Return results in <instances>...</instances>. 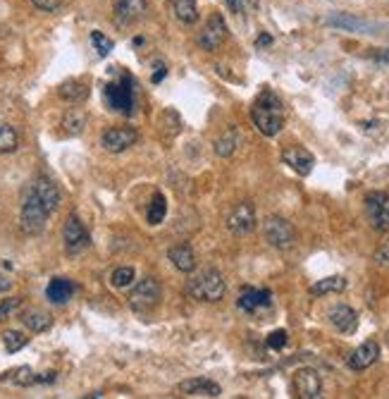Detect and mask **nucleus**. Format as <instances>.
<instances>
[{"label":"nucleus","mask_w":389,"mask_h":399,"mask_svg":"<svg viewBox=\"0 0 389 399\" xmlns=\"http://www.w3.org/2000/svg\"><path fill=\"white\" fill-rule=\"evenodd\" d=\"M251 122L263 137H277L284 127V106L279 96L270 89L253 101L251 106Z\"/></svg>","instance_id":"obj_1"},{"label":"nucleus","mask_w":389,"mask_h":399,"mask_svg":"<svg viewBox=\"0 0 389 399\" xmlns=\"http://www.w3.org/2000/svg\"><path fill=\"white\" fill-rule=\"evenodd\" d=\"M227 292V285H224V277L220 270L215 268H205L203 273H198L196 277H191L186 282V294L196 301H208V304H215L220 301Z\"/></svg>","instance_id":"obj_2"},{"label":"nucleus","mask_w":389,"mask_h":399,"mask_svg":"<svg viewBox=\"0 0 389 399\" xmlns=\"http://www.w3.org/2000/svg\"><path fill=\"white\" fill-rule=\"evenodd\" d=\"M103 101L113 113L132 115L134 106H136V96H134V80L129 75H120L115 82H108L103 89Z\"/></svg>","instance_id":"obj_3"},{"label":"nucleus","mask_w":389,"mask_h":399,"mask_svg":"<svg viewBox=\"0 0 389 399\" xmlns=\"http://www.w3.org/2000/svg\"><path fill=\"white\" fill-rule=\"evenodd\" d=\"M48 210L46 205L39 201V196L32 191V186L27 189L24 194V201H22V210H20V225H22V232L24 234H41L46 227V220H48Z\"/></svg>","instance_id":"obj_4"},{"label":"nucleus","mask_w":389,"mask_h":399,"mask_svg":"<svg viewBox=\"0 0 389 399\" xmlns=\"http://www.w3.org/2000/svg\"><path fill=\"white\" fill-rule=\"evenodd\" d=\"M263 237L272 249L287 251L296 244V229L287 217L267 215L263 220Z\"/></svg>","instance_id":"obj_5"},{"label":"nucleus","mask_w":389,"mask_h":399,"mask_svg":"<svg viewBox=\"0 0 389 399\" xmlns=\"http://www.w3.org/2000/svg\"><path fill=\"white\" fill-rule=\"evenodd\" d=\"M160 282L155 280V277H144V280L136 282V287L129 292V306L132 311L141 313H151L153 308L160 304Z\"/></svg>","instance_id":"obj_6"},{"label":"nucleus","mask_w":389,"mask_h":399,"mask_svg":"<svg viewBox=\"0 0 389 399\" xmlns=\"http://www.w3.org/2000/svg\"><path fill=\"white\" fill-rule=\"evenodd\" d=\"M366 220L375 232H389V194L385 191H370L363 201Z\"/></svg>","instance_id":"obj_7"},{"label":"nucleus","mask_w":389,"mask_h":399,"mask_svg":"<svg viewBox=\"0 0 389 399\" xmlns=\"http://www.w3.org/2000/svg\"><path fill=\"white\" fill-rule=\"evenodd\" d=\"M229 232L234 237H244V234H251L258 225V217H256V208H253L251 201H241L236 203L232 210H229L227 220H224Z\"/></svg>","instance_id":"obj_8"},{"label":"nucleus","mask_w":389,"mask_h":399,"mask_svg":"<svg viewBox=\"0 0 389 399\" xmlns=\"http://www.w3.org/2000/svg\"><path fill=\"white\" fill-rule=\"evenodd\" d=\"M63 241H65V251L72 253V256H75V253H82L84 249H89V244H91L87 227H84V222L79 220L75 213L67 215V220L63 225Z\"/></svg>","instance_id":"obj_9"},{"label":"nucleus","mask_w":389,"mask_h":399,"mask_svg":"<svg viewBox=\"0 0 389 399\" xmlns=\"http://www.w3.org/2000/svg\"><path fill=\"white\" fill-rule=\"evenodd\" d=\"M139 141V132L134 127H110L101 134V146L108 153H122Z\"/></svg>","instance_id":"obj_10"},{"label":"nucleus","mask_w":389,"mask_h":399,"mask_svg":"<svg viewBox=\"0 0 389 399\" xmlns=\"http://www.w3.org/2000/svg\"><path fill=\"white\" fill-rule=\"evenodd\" d=\"M224 39H227V24H224L220 12H212L198 36V46L208 53H215L224 44Z\"/></svg>","instance_id":"obj_11"},{"label":"nucleus","mask_w":389,"mask_h":399,"mask_svg":"<svg viewBox=\"0 0 389 399\" xmlns=\"http://www.w3.org/2000/svg\"><path fill=\"white\" fill-rule=\"evenodd\" d=\"M291 385H294L296 397H301V399L323 397V378H320V373L313 371V368H299V371L294 373Z\"/></svg>","instance_id":"obj_12"},{"label":"nucleus","mask_w":389,"mask_h":399,"mask_svg":"<svg viewBox=\"0 0 389 399\" xmlns=\"http://www.w3.org/2000/svg\"><path fill=\"white\" fill-rule=\"evenodd\" d=\"M272 304V292L270 289H256V287H244L236 299V306L244 313H256L263 308H270Z\"/></svg>","instance_id":"obj_13"},{"label":"nucleus","mask_w":389,"mask_h":399,"mask_svg":"<svg viewBox=\"0 0 389 399\" xmlns=\"http://www.w3.org/2000/svg\"><path fill=\"white\" fill-rule=\"evenodd\" d=\"M282 160L284 165H289L291 170L296 175H301V177H306V175L313 172V165H315V158L311 151H306L303 146H287L282 151Z\"/></svg>","instance_id":"obj_14"},{"label":"nucleus","mask_w":389,"mask_h":399,"mask_svg":"<svg viewBox=\"0 0 389 399\" xmlns=\"http://www.w3.org/2000/svg\"><path fill=\"white\" fill-rule=\"evenodd\" d=\"M378 359H380V344L375 340H366L361 347H356L354 352L349 354L346 366H349L351 371H366V368L373 366Z\"/></svg>","instance_id":"obj_15"},{"label":"nucleus","mask_w":389,"mask_h":399,"mask_svg":"<svg viewBox=\"0 0 389 399\" xmlns=\"http://www.w3.org/2000/svg\"><path fill=\"white\" fill-rule=\"evenodd\" d=\"M327 320H330L332 328L342 332V335H351V332H356L358 328V313L346 304L332 306L330 313H327Z\"/></svg>","instance_id":"obj_16"},{"label":"nucleus","mask_w":389,"mask_h":399,"mask_svg":"<svg viewBox=\"0 0 389 399\" xmlns=\"http://www.w3.org/2000/svg\"><path fill=\"white\" fill-rule=\"evenodd\" d=\"M32 191L39 196V201L46 205L48 213H56L58 205H60V189H58V184L53 182L51 177H46V175L36 177L34 184H32Z\"/></svg>","instance_id":"obj_17"},{"label":"nucleus","mask_w":389,"mask_h":399,"mask_svg":"<svg viewBox=\"0 0 389 399\" xmlns=\"http://www.w3.org/2000/svg\"><path fill=\"white\" fill-rule=\"evenodd\" d=\"M113 10L117 24H134L146 17L144 0H113Z\"/></svg>","instance_id":"obj_18"},{"label":"nucleus","mask_w":389,"mask_h":399,"mask_svg":"<svg viewBox=\"0 0 389 399\" xmlns=\"http://www.w3.org/2000/svg\"><path fill=\"white\" fill-rule=\"evenodd\" d=\"M179 392L184 397H210L212 399V397L222 395V388L208 378H191V380L179 383Z\"/></svg>","instance_id":"obj_19"},{"label":"nucleus","mask_w":389,"mask_h":399,"mask_svg":"<svg viewBox=\"0 0 389 399\" xmlns=\"http://www.w3.org/2000/svg\"><path fill=\"white\" fill-rule=\"evenodd\" d=\"M167 258L172 261L174 268L179 270V273H193L196 270V253H193V249L189 244H174L172 249L167 251Z\"/></svg>","instance_id":"obj_20"},{"label":"nucleus","mask_w":389,"mask_h":399,"mask_svg":"<svg viewBox=\"0 0 389 399\" xmlns=\"http://www.w3.org/2000/svg\"><path fill=\"white\" fill-rule=\"evenodd\" d=\"M72 294H75V282L67 280V277H53L46 287V297L53 304H65L72 299Z\"/></svg>","instance_id":"obj_21"},{"label":"nucleus","mask_w":389,"mask_h":399,"mask_svg":"<svg viewBox=\"0 0 389 399\" xmlns=\"http://www.w3.org/2000/svg\"><path fill=\"white\" fill-rule=\"evenodd\" d=\"M241 146V134L236 127H229L227 132H222V137L215 139V153L220 158H229V156L236 153V148Z\"/></svg>","instance_id":"obj_22"},{"label":"nucleus","mask_w":389,"mask_h":399,"mask_svg":"<svg viewBox=\"0 0 389 399\" xmlns=\"http://www.w3.org/2000/svg\"><path fill=\"white\" fill-rule=\"evenodd\" d=\"M58 96L67 103H82L89 96V84L84 80H67L60 84Z\"/></svg>","instance_id":"obj_23"},{"label":"nucleus","mask_w":389,"mask_h":399,"mask_svg":"<svg viewBox=\"0 0 389 399\" xmlns=\"http://www.w3.org/2000/svg\"><path fill=\"white\" fill-rule=\"evenodd\" d=\"M22 323L32 332H46L53 325V318L51 313L41 311V308H29V311L22 313Z\"/></svg>","instance_id":"obj_24"},{"label":"nucleus","mask_w":389,"mask_h":399,"mask_svg":"<svg viewBox=\"0 0 389 399\" xmlns=\"http://www.w3.org/2000/svg\"><path fill=\"white\" fill-rule=\"evenodd\" d=\"M346 289V280L342 275H332V277H325V280H318L315 285L308 287V292L313 297H325V294H339Z\"/></svg>","instance_id":"obj_25"},{"label":"nucleus","mask_w":389,"mask_h":399,"mask_svg":"<svg viewBox=\"0 0 389 399\" xmlns=\"http://www.w3.org/2000/svg\"><path fill=\"white\" fill-rule=\"evenodd\" d=\"M87 127V113L79 110V108H70L63 115V129L67 137H79Z\"/></svg>","instance_id":"obj_26"},{"label":"nucleus","mask_w":389,"mask_h":399,"mask_svg":"<svg viewBox=\"0 0 389 399\" xmlns=\"http://www.w3.org/2000/svg\"><path fill=\"white\" fill-rule=\"evenodd\" d=\"M165 213H167V198L165 194L155 191L148 203V210H146V220H148V225H160L165 220Z\"/></svg>","instance_id":"obj_27"},{"label":"nucleus","mask_w":389,"mask_h":399,"mask_svg":"<svg viewBox=\"0 0 389 399\" xmlns=\"http://www.w3.org/2000/svg\"><path fill=\"white\" fill-rule=\"evenodd\" d=\"M36 373L32 371L29 366H17V368H12V371L8 373H3L0 376V380H10L12 385H20V388H29V385H39L36 383Z\"/></svg>","instance_id":"obj_28"},{"label":"nucleus","mask_w":389,"mask_h":399,"mask_svg":"<svg viewBox=\"0 0 389 399\" xmlns=\"http://www.w3.org/2000/svg\"><path fill=\"white\" fill-rule=\"evenodd\" d=\"M174 10V17L181 24H193L198 20V10H196V0H170Z\"/></svg>","instance_id":"obj_29"},{"label":"nucleus","mask_w":389,"mask_h":399,"mask_svg":"<svg viewBox=\"0 0 389 399\" xmlns=\"http://www.w3.org/2000/svg\"><path fill=\"white\" fill-rule=\"evenodd\" d=\"M327 24L346 29V32H368V29H373V24L358 20V17H351V15H332L330 20H327Z\"/></svg>","instance_id":"obj_30"},{"label":"nucleus","mask_w":389,"mask_h":399,"mask_svg":"<svg viewBox=\"0 0 389 399\" xmlns=\"http://www.w3.org/2000/svg\"><path fill=\"white\" fill-rule=\"evenodd\" d=\"M17 146H20V137H17L15 127L8 122H0V156L15 153Z\"/></svg>","instance_id":"obj_31"},{"label":"nucleus","mask_w":389,"mask_h":399,"mask_svg":"<svg viewBox=\"0 0 389 399\" xmlns=\"http://www.w3.org/2000/svg\"><path fill=\"white\" fill-rule=\"evenodd\" d=\"M134 280H136V273H134L132 265H120V268H115L113 275H110V285H113L115 289H127V287H132Z\"/></svg>","instance_id":"obj_32"},{"label":"nucleus","mask_w":389,"mask_h":399,"mask_svg":"<svg viewBox=\"0 0 389 399\" xmlns=\"http://www.w3.org/2000/svg\"><path fill=\"white\" fill-rule=\"evenodd\" d=\"M3 342H5V352L17 354L20 349H24L29 344V337L24 335V332H20V330H8L3 335Z\"/></svg>","instance_id":"obj_33"},{"label":"nucleus","mask_w":389,"mask_h":399,"mask_svg":"<svg viewBox=\"0 0 389 399\" xmlns=\"http://www.w3.org/2000/svg\"><path fill=\"white\" fill-rule=\"evenodd\" d=\"M91 44H94V48L98 51V56H108V53L115 48V44L103 32H91Z\"/></svg>","instance_id":"obj_34"},{"label":"nucleus","mask_w":389,"mask_h":399,"mask_svg":"<svg viewBox=\"0 0 389 399\" xmlns=\"http://www.w3.org/2000/svg\"><path fill=\"white\" fill-rule=\"evenodd\" d=\"M289 342V332L287 330H272L270 335H267V347L272 349V352H279V349H284Z\"/></svg>","instance_id":"obj_35"},{"label":"nucleus","mask_w":389,"mask_h":399,"mask_svg":"<svg viewBox=\"0 0 389 399\" xmlns=\"http://www.w3.org/2000/svg\"><path fill=\"white\" fill-rule=\"evenodd\" d=\"M20 304H22V299H20V297L5 299L3 304H0V320H5V318H8L10 313L15 311V308H20Z\"/></svg>","instance_id":"obj_36"},{"label":"nucleus","mask_w":389,"mask_h":399,"mask_svg":"<svg viewBox=\"0 0 389 399\" xmlns=\"http://www.w3.org/2000/svg\"><path fill=\"white\" fill-rule=\"evenodd\" d=\"M373 261H375V263H380V265L389 263V239H385V241H382V244L378 246V249H375Z\"/></svg>","instance_id":"obj_37"},{"label":"nucleus","mask_w":389,"mask_h":399,"mask_svg":"<svg viewBox=\"0 0 389 399\" xmlns=\"http://www.w3.org/2000/svg\"><path fill=\"white\" fill-rule=\"evenodd\" d=\"M32 3L36 5L39 10H46V12H53L58 10L60 5H63V0H32Z\"/></svg>","instance_id":"obj_38"},{"label":"nucleus","mask_w":389,"mask_h":399,"mask_svg":"<svg viewBox=\"0 0 389 399\" xmlns=\"http://www.w3.org/2000/svg\"><path fill=\"white\" fill-rule=\"evenodd\" d=\"M167 75V70H165V65H155V72H153V77H151V82L158 84V82H162V77Z\"/></svg>","instance_id":"obj_39"},{"label":"nucleus","mask_w":389,"mask_h":399,"mask_svg":"<svg viewBox=\"0 0 389 399\" xmlns=\"http://www.w3.org/2000/svg\"><path fill=\"white\" fill-rule=\"evenodd\" d=\"M272 44V36L270 34H260L258 39H256V46L258 48H265V46H270Z\"/></svg>","instance_id":"obj_40"},{"label":"nucleus","mask_w":389,"mask_h":399,"mask_svg":"<svg viewBox=\"0 0 389 399\" xmlns=\"http://www.w3.org/2000/svg\"><path fill=\"white\" fill-rule=\"evenodd\" d=\"M10 287H12V282H10L8 277H5L3 273H0V294H5V292H8Z\"/></svg>","instance_id":"obj_41"},{"label":"nucleus","mask_w":389,"mask_h":399,"mask_svg":"<svg viewBox=\"0 0 389 399\" xmlns=\"http://www.w3.org/2000/svg\"><path fill=\"white\" fill-rule=\"evenodd\" d=\"M227 3V8L232 10V12H239L241 10V0H224Z\"/></svg>","instance_id":"obj_42"},{"label":"nucleus","mask_w":389,"mask_h":399,"mask_svg":"<svg viewBox=\"0 0 389 399\" xmlns=\"http://www.w3.org/2000/svg\"><path fill=\"white\" fill-rule=\"evenodd\" d=\"M387 340H389V332H387Z\"/></svg>","instance_id":"obj_43"}]
</instances>
